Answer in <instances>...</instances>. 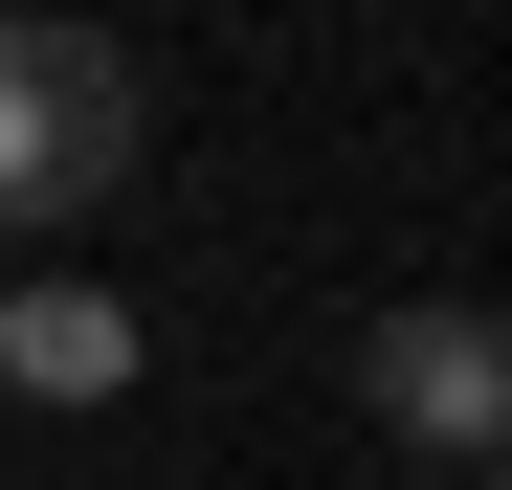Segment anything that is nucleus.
<instances>
[{
	"label": "nucleus",
	"instance_id": "nucleus-2",
	"mask_svg": "<svg viewBox=\"0 0 512 490\" xmlns=\"http://www.w3.org/2000/svg\"><path fill=\"white\" fill-rule=\"evenodd\" d=\"M357 401L401 446H446V468H512V312H468V290L357 312Z\"/></svg>",
	"mask_w": 512,
	"mask_h": 490
},
{
	"label": "nucleus",
	"instance_id": "nucleus-4",
	"mask_svg": "<svg viewBox=\"0 0 512 490\" xmlns=\"http://www.w3.org/2000/svg\"><path fill=\"white\" fill-rule=\"evenodd\" d=\"M490 490H512V468H490Z\"/></svg>",
	"mask_w": 512,
	"mask_h": 490
},
{
	"label": "nucleus",
	"instance_id": "nucleus-3",
	"mask_svg": "<svg viewBox=\"0 0 512 490\" xmlns=\"http://www.w3.org/2000/svg\"><path fill=\"white\" fill-rule=\"evenodd\" d=\"M134 312L112 290H0V401H45V424H90V401H134Z\"/></svg>",
	"mask_w": 512,
	"mask_h": 490
},
{
	"label": "nucleus",
	"instance_id": "nucleus-1",
	"mask_svg": "<svg viewBox=\"0 0 512 490\" xmlns=\"http://www.w3.org/2000/svg\"><path fill=\"white\" fill-rule=\"evenodd\" d=\"M134 156H156V67H134L112 23H0V245L112 223Z\"/></svg>",
	"mask_w": 512,
	"mask_h": 490
}]
</instances>
